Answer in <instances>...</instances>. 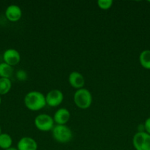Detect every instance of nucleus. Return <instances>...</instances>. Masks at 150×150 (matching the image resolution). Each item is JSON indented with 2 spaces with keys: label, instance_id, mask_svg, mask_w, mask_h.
Masks as SVG:
<instances>
[{
  "label": "nucleus",
  "instance_id": "nucleus-1",
  "mask_svg": "<svg viewBox=\"0 0 150 150\" xmlns=\"http://www.w3.org/2000/svg\"><path fill=\"white\" fill-rule=\"evenodd\" d=\"M24 105L29 110L37 111L44 108L46 105V96L38 91H31L24 97Z\"/></svg>",
  "mask_w": 150,
  "mask_h": 150
},
{
  "label": "nucleus",
  "instance_id": "nucleus-2",
  "mask_svg": "<svg viewBox=\"0 0 150 150\" xmlns=\"http://www.w3.org/2000/svg\"><path fill=\"white\" fill-rule=\"evenodd\" d=\"M74 102L80 109H87L92 104V95L89 90L85 88L77 89L74 95Z\"/></svg>",
  "mask_w": 150,
  "mask_h": 150
},
{
  "label": "nucleus",
  "instance_id": "nucleus-3",
  "mask_svg": "<svg viewBox=\"0 0 150 150\" xmlns=\"http://www.w3.org/2000/svg\"><path fill=\"white\" fill-rule=\"evenodd\" d=\"M51 132L53 139L60 144L69 143L73 137L71 130L66 125H57L53 127Z\"/></svg>",
  "mask_w": 150,
  "mask_h": 150
},
{
  "label": "nucleus",
  "instance_id": "nucleus-4",
  "mask_svg": "<svg viewBox=\"0 0 150 150\" xmlns=\"http://www.w3.org/2000/svg\"><path fill=\"white\" fill-rule=\"evenodd\" d=\"M34 124L38 130L49 132L54 127V122L52 117L46 114H41L37 116L34 120Z\"/></svg>",
  "mask_w": 150,
  "mask_h": 150
},
{
  "label": "nucleus",
  "instance_id": "nucleus-5",
  "mask_svg": "<svg viewBox=\"0 0 150 150\" xmlns=\"http://www.w3.org/2000/svg\"><path fill=\"white\" fill-rule=\"evenodd\" d=\"M132 144L136 150H150V135L146 132H138L134 135Z\"/></svg>",
  "mask_w": 150,
  "mask_h": 150
},
{
  "label": "nucleus",
  "instance_id": "nucleus-6",
  "mask_svg": "<svg viewBox=\"0 0 150 150\" xmlns=\"http://www.w3.org/2000/svg\"><path fill=\"white\" fill-rule=\"evenodd\" d=\"M63 92L59 89H52L46 95V103L50 107H57L63 103Z\"/></svg>",
  "mask_w": 150,
  "mask_h": 150
},
{
  "label": "nucleus",
  "instance_id": "nucleus-7",
  "mask_svg": "<svg viewBox=\"0 0 150 150\" xmlns=\"http://www.w3.org/2000/svg\"><path fill=\"white\" fill-rule=\"evenodd\" d=\"M3 60L6 64L13 67L19 63L21 60V55L17 50L9 48L3 54Z\"/></svg>",
  "mask_w": 150,
  "mask_h": 150
},
{
  "label": "nucleus",
  "instance_id": "nucleus-8",
  "mask_svg": "<svg viewBox=\"0 0 150 150\" xmlns=\"http://www.w3.org/2000/svg\"><path fill=\"white\" fill-rule=\"evenodd\" d=\"M5 16L7 20L11 22H16L21 19L22 16V10L19 6L11 4L8 6L5 10Z\"/></svg>",
  "mask_w": 150,
  "mask_h": 150
},
{
  "label": "nucleus",
  "instance_id": "nucleus-9",
  "mask_svg": "<svg viewBox=\"0 0 150 150\" xmlns=\"http://www.w3.org/2000/svg\"><path fill=\"white\" fill-rule=\"evenodd\" d=\"M69 83L72 87L77 90L83 88L85 85V79L80 73L73 71L69 76Z\"/></svg>",
  "mask_w": 150,
  "mask_h": 150
},
{
  "label": "nucleus",
  "instance_id": "nucleus-10",
  "mask_svg": "<svg viewBox=\"0 0 150 150\" xmlns=\"http://www.w3.org/2000/svg\"><path fill=\"white\" fill-rule=\"evenodd\" d=\"M18 150H37L38 144L36 141L31 137H23L17 144Z\"/></svg>",
  "mask_w": 150,
  "mask_h": 150
},
{
  "label": "nucleus",
  "instance_id": "nucleus-11",
  "mask_svg": "<svg viewBox=\"0 0 150 150\" xmlns=\"http://www.w3.org/2000/svg\"><path fill=\"white\" fill-rule=\"evenodd\" d=\"M71 114L67 108H59L54 114L53 120L57 125H66L69 121Z\"/></svg>",
  "mask_w": 150,
  "mask_h": 150
},
{
  "label": "nucleus",
  "instance_id": "nucleus-12",
  "mask_svg": "<svg viewBox=\"0 0 150 150\" xmlns=\"http://www.w3.org/2000/svg\"><path fill=\"white\" fill-rule=\"evenodd\" d=\"M139 61L144 68L150 70V50H144L141 53Z\"/></svg>",
  "mask_w": 150,
  "mask_h": 150
},
{
  "label": "nucleus",
  "instance_id": "nucleus-13",
  "mask_svg": "<svg viewBox=\"0 0 150 150\" xmlns=\"http://www.w3.org/2000/svg\"><path fill=\"white\" fill-rule=\"evenodd\" d=\"M13 68L5 62L0 63V78L9 79L13 76Z\"/></svg>",
  "mask_w": 150,
  "mask_h": 150
},
{
  "label": "nucleus",
  "instance_id": "nucleus-14",
  "mask_svg": "<svg viewBox=\"0 0 150 150\" xmlns=\"http://www.w3.org/2000/svg\"><path fill=\"white\" fill-rule=\"evenodd\" d=\"M13 144V139L11 136L7 133H1L0 135V148L7 149L11 147Z\"/></svg>",
  "mask_w": 150,
  "mask_h": 150
},
{
  "label": "nucleus",
  "instance_id": "nucleus-15",
  "mask_svg": "<svg viewBox=\"0 0 150 150\" xmlns=\"http://www.w3.org/2000/svg\"><path fill=\"white\" fill-rule=\"evenodd\" d=\"M11 87L12 83L10 79L0 78V96L8 93Z\"/></svg>",
  "mask_w": 150,
  "mask_h": 150
},
{
  "label": "nucleus",
  "instance_id": "nucleus-16",
  "mask_svg": "<svg viewBox=\"0 0 150 150\" xmlns=\"http://www.w3.org/2000/svg\"><path fill=\"white\" fill-rule=\"evenodd\" d=\"M113 0H99L97 1V5L101 10H108L113 6Z\"/></svg>",
  "mask_w": 150,
  "mask_h": 150
},
{
  "label": "nucleus",
  "instance_id": "nucleus-17",
  "mask_svg": "<svg viewBox=\"0 0 150 150\" xmlns=\"http://www.w3.org/2000/svg\"><path fill=\"white\" fill-rule=\"evenodd\" d=\"M16 76H17V79L20 81H25L27 78V75L25 71H24L23 70H20L17 72L16 73Z\"/></svg>",
  "mask_w": 150,
  "mask_h": 150
},
{
  "label": "nucleus",
  "instance_id": "nucleus-18",
  "mask_svg": "<svg viewBox=\"0 0 150 150\" xmlns=\"http://www.w3.org/2000/svg\"><path fill=\"white\" fill-rule=\"evenodd\" d=\"M144 127H145V132L150 135V117H149L144 122Z\"/></svg>",
  "mask_w": 150,
  "mask_h": 150
},
{
  "label": "nucleus",
  "instance_id": "nucleus-19",
  "mask_svg": "<svg viewBox=\"0 0 150 150\" xmlns=\"http://www.w3.org/2000/svg\"><path fill=\"white\" fill-rule=\"evenodd\" d=\"M4 150H18L17 149V148H15V147H10V148H8V149H4Z\"/></svg>",
  "mask_w": 150,
  "mask_h": 150
},
{
  "label": "nucleus",
  "instance_id": "nucleus-20",
  "mask_svg": "<svg viewBox=\"0 0 150 150\" xmlns=\"http://www.w3.org/2000/svg\"><path fill=\"white\" fill-rule=\"evenodd\" d=\"M1 96H0V105H1Z\"/></svg>",
  "mask_w": 150,
  "mask_h": 150
},
{
  "label": "nucleus",
  "instance_id": "nucleus-21",
  "mask_svg": "<svg viewBox=\"0 0 150 150\" xmlns=\"http://www.w3.org/2000/svg\"><path fill=\"white\" fill-rule=\"evenodd\" d=\"M1 127H0V135H1Z\"/></svg>",
  "mask_w": 150,
  "mask_h": 150
}]
</instances>
